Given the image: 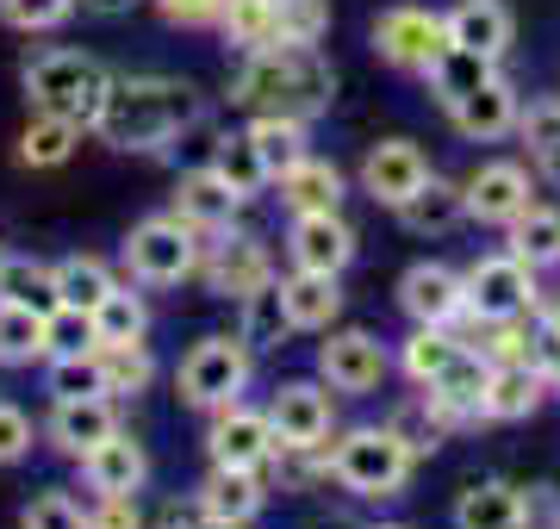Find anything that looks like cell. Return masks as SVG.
I'll return each mask as SVG.
<instances>
[{
  "mask_svg": "<svg viewBox=\"0 0 560 529\" xmlns=\"http://www.w3.org/2000/svg\"><path fill=\"white\" fill-rule=\"evenodd\" d=\"M460 219H467V193H460L455 181H442V175H430V181L399 205V224L418 231V237H442V231H455Z\"/></svg>",
  "mask_w": 560,
  "mask_h": 529,
  "instance_id": "obj_26",
  "label": "cell"
},
{
  "mask_svg": "<svg viewBox=\"0 0 560 529\" xmlns=\"http://www.w3.org/2000/svg\"><path fill=\"white\" fill-rule=\"evenodd\" d=\"M411 443H405L399 430H349L337 448H330V480L361 498H386V492L405 486V473H411Z\"/></svg>",
  "mask_w": 560,
  "mask_h": 529,
  "instance_id": "obj_4",
  "label": "cell"
},
{
  "mask_svg": "<svg viewBox=\"0 0 560 529\" xmlns=\"http://www.w3.org/2000/svg\"><path fill=\"white\" fill-rule=\"evenodd\" d=\"M156 7H162V20H175V25H206L224 13V0H156Z\"/></svg>",
  "mask_w": 560,
  "mask_h": 529,
  "instance_id": "obj_50",
  "label": "cell"
},
{
  "mask_svg": "<svg viewBox=\"0 0 560 529\" xmlns=\"http://www.w3.org/2000/svg\"><path fill=\"white\" fill-rule=\"evenodd\" d=\"M523 524V492L511 480H474L455 498V529H517Z\"/></svg>",
  "mask_w": 560,
  "mask_h": 529,
  "instance_id": "obj_25",
  "label": "cell"
},
{
  "mask_svg": "<svg viewBox=\"0 0 560 529\" xmlns=\"http://www.w3.org/2000/svg\"><path fill=\"white\" fill-rule=\"evenodd\" d=\"M212 286L219 293H231V299H243V293H256L261 281H268V249L256 244V237H231V244L212 256Z\"/></svg>",
  "mask_w": 560,
  "mask_h": 529,
  "instance_id": "obj_28",
  "label": "cell"
},
{
  "mask_svg": "<svg viewBox=\"0 0 560 529\" xmlns=\"http://www.w3.org/2000/svg\"><path fill=\"white\" fill-rule=\"evenodd\" d=\"M81 7H88V13H101V20H119V13L138 7V0H81Z\"/></svg>",
  "mask_w": 560,
  "mask_h": 529,
  "instance_id": "obj_51",
  "label": "cell"
},
{
  "mask_svg": "<svg viewBox=\"0 0 560 529\" xmlns=\"http://www.w3.org/2000/svg\"><path fill=\"white\" fill-rule=\"evenodd\" d=\"M231 101L256 106V113H280V119H312V113H324V106L337 101V75H330L318 44L275 38V44H261V50H249V62L237 69Z\"/></svg>",
  "mask_w": 560,
  "mask_h": 529,
  "instance_id": "obj_1",
  "label": "cell"
},
{
  "mask_svg": "<svg viewBox=\"0 0 560 529\" xmlns=\"http://www.w3.org/2000/svg\"><path fill=\"white\" fill-rule=\"evenodd\" d=\"M113 268L101 262V256H69V262H57V306H75V311H94L113 293Z\"/></svg>",
  "mask_w": 560,
  "mask_h": 529,
  "instance_id": "obj_30",
  "label": "cell"
},
{
  "mask_svg": "<svg viewBox=\"0 0 560 529\" xmlns=\"http://www.w3.org/2000/svg\"><path fill=\"white\" fill-rule=\"evenodd\" d=\"M212 168H219L224 181H231V193H243V200L275 181V175H268V163H261V150L249 143V131H237V138H219V150H212Z\"/></svg>",
  "mask_w": 560,
  "mask_h": 529,
  "instance_id": "obj_37",
  "label": "cell"
},
{
  "mask_svg": "<svg viewBox=\"0 0 560 529\" xmlns=\"http://www.w3.org/2000/svg\"><path fill=\"white\" fill-rule=\"evenodd\" d=\"M50 355V318L32 306H13L0 299V362L7 367H32Z\"/></svg>",
  "mask_w": 560,
  "mask_h": 529,
  "instance_id": "obj_27",
  "label": "cell"
},
{
  "mask_svg": "<svg viewBox=\"0 0 560 529\" xmlns=\"http://www.w3.org/2000/svg\"><path fill=\"white\" fill-rule=\"evenodd\" d=\"M25 448H32V418L13 405H0V468H13Z\"/></svg>",
  "mask_w": 560,
  "mask_h": 529,
  "instance_id": "obj_48",
  "label": "cell"
},
{
  "mask_svg": "<svg viewBox=\"0 0 560 529\" xmlns=\"http://www.w3.org/2000/svg\"><path fill=\"white\" fill-rule=\"evenodd\" d=\"M156 380V362L143 343H101V387L106 399H131Z\"/></svg>",
  "mask_w": 560,
  "mask_h": 529,
  "instance_id": "obj_33",
  "label": "cell"
},
{
  "mask_svg": "<svg viewBox=\"0 0 560 529\" xmlns=\"http://www.w3.org/2000/svg\"><path fill=\"white\" fill-rule=\"evenodd\" d=\"M423 181H430V156H423L411 138H381L368 150V163H361V193L393 205V212H399Z\"/></svg>",
  "mask_w": 560,
  "mask_h": 529,
  "instance_id": "obj_9",
  "label": "cell"
},
{
  "mask_svg": "<svg viewBox=\"0 0 560 529\" xmlns=\"http://www.w3.org/2000/svg\"><path fill=\"white\" fill-rule=\"evenodd\" d=\"M75 13V0H0V20L13 32H57Z\"/></svg>",
  "mask_w": 560,
  "mask_h": 529,
  "instance_id": "obj_43",
  "label": "cell"
},
{
  "mask_svg": "<svg viewBox=\"0 0 560 529\" xmlns=\"http://www.w3.org/2000/svg\"><path fill=\"white\" fill-rule=\"evenodd\" d=\"M224 38L243 44V50H261V44H275L280 38V25H275V0H224Z\"/></svg>",
  "mask_w": 560,
  "mask_h": 529,
  "instance_id": "obj_40",
  "label": "cell"
},
{
  "mask_svg": "<svg viewBox=\"0 0 560 529\" xmlns=\"http://www.w3.org/2000/svg\"><path fill=\"white\" fill-rule=\"evenodd\" d=\"M88 529H143L138 492H101V505L88 510Z\"/></svg>",
  "mask_w": 560,
  "mask_h": 529,
  "instance_id": "obj_47",
  "label": "cell"
},
{
  "mask_svg": "<svg viewBox=\"0 0 560 529\" xmlns=\"http://www.w3.org/2000/svg\"><path fill=\"white\" fill-rule=\"evenodd\" d=\"M44 430H50V443H57L69 461H88V455L119 430V418H113V399L94 392V399H57V411H50Z\"/></svg>",
  "mask_w": 560,
  "mask_h": 529,
  "instance_id": "obj_17",
  "label": "cell"
},
{
  "mask_svg": "<svg viewBox=\"0 0 560 529\" xmlns=\"http://www.w3.org/2000/svg\"><path fill=\"white\" fill-rule=\"evenodd\" d=\"M75 138H81V125L57 119V113H38V119L25 125V138H20V163H32V168H57V163H69Z\"/></svg>",
  "mask_w": 560,
  "mask_h": 529,
  "instance_id": "obj_38",
  "label": "cell"
},
{
  "mask_svg": "<svg viewBox=\"0 0 560 529\" xmlns=\"http://www.w3.org/2000/svg\"><path fill=\"white\" fill-rule=\"evenodd\" d=\"M25 529H88V510L69 492H44V498L25 505Z\"/></svg>",
  "mask_w": 560,
  "mask_h": 529,
  "instance_id": "obj_46",
  "label": "cell"
},
{
  "mask_svg": "<svg viewBox=\"0 0 560 529\" xmlns=\"http://www.w3.org/2000/svg\"><path fill=\"white\" fill-rule=\"evenodd\" d=\"M88 486L94 492H138L143 486V473H150V455H143V443L138 436H125V430H113L88 461Z\"/></svg>",
  "mask_w": 560,
  "mask_h": 529,
  "instance_id": "obj_24",
  "label": "cell"
},
{
  "mask_svg": "<svg viewBox=\"0 0 560 529\" xmlns=\"http://www.w3.org/2000/svg\"><path fill=\"white\" fill-rule=\"evenodd\" d=\"M200 505L224 529H243L261 510V468H219L212 461V473H206V486H200Z\"/></svg>",
  "mask_w": 560,
  "mask_h": 529,
  "instance_id": "obj_21",
  "label": "cell"
},
{
  "mask_svg": "<svg viewBox=\"0 0 560 529\" xmlns=\"http://www.w3.org/2000/svg\"><path fill=\"white\" fill-rule=\"evenodd\" d=\"M156 529H224V524L200 505V498H187V505H180V498H168V505L156 510Z\"/></svg>",
  "mask_w": 560,
  "mask_h": 529,
  "instance_id": "obj_49",
  "label": "cell"
},
{
  "mask_svg": "<svg viewBox=\"0 0 560 529\" xmlns=\"http://www.w3.org/2000/svg\"><path fill=\"white\" fill-rule=\"evenodd\" d=\"M81 349H101V337H94V311L57 306L50 311V355H81Z\"/></svg>",
  "mask_w": 560,
  "mask_h": 529,
  "instance_id": "obj_44",
  "label": "cell"
},
{
  "mask_svg": "<svg viewBox=\"0 0 560 529\" xmlns=\"http://www.w3.org/2000/svg\"><path fill=\"white\" fill-rule=\"evenodd\" d=\"M206 443H212V461L219 468H268L280 455V436L268 424V411H249V405H219Z\"/></svg>",
  "mask_w": 560,
  "mask_h": 529,
  "instance_id": "obj_10",
  "label": "cell"
},
{
  "mask_svg": "<svg viewBox=\"0 0 560 529\" xmlns=\"http://www.w3.org/2000/svg\"><path fill=\"white\" fill-rule=\"evenodd\" d=\"M541 392H548V374H541L536 362H499L492 374H486L480 418H499V424H511V418H529V411L541 405Z\"/></svg>",
  "mask_w": 560,
  "mask_h": 529,
  "instance_id": "obj_20",
  "label": "cell"
},
{
  "mask_svg": "<svg viewBox=\"0 0 560 529\" xmlns=\"http://www.w3.org/2000/svg\"><path fill=\"white\" fill-rule=\"evenodd\" d=\"M0 299H13V306H32V311H57V268L44 262H0Z\"/></svg>",
  "mask_w": 560,
  "mask_h": 529,
  "instance_id": "obj_35",
  "label": "cell"
},
{
  "mask_svg": "<svg viewBox=\"0 0 560 529\" xmlns=\"http://www.w3.org/2000/svg\"><path fill=\"white\" fill-rule=\"evenodd\" d=\"M243 193H231V181H224L219 168H194V175H180L175 187V212L194 231H231V219H237Z\"/></svg>",
  "mask_w": 560,
  "mask_h": 529,
  "instance_id": "obj_19",
  "label": "cell"
},
{
  "mask_svg": "<svg viewBox=\"0 0 560 529\" xmlns=\"http://www.w3.org/2000/svg\"><path fill=\"white\" fill-rule=\"evenodd\" d=\"M293 330V318H287V299H280V281L268 274V281L256 286V293H243V343L249 349H280V337Z\"/></svg>",
  "mask_w": 560,
  "mask_h": 529,
  "instance_id": "obj_29",
  "label": "cell"
},
{
  "mask_svg": "<svg viewBox=\"0 0 560 529\" xmlns=\"http://www.w3.org/2000/svg\"><path fill=\"white\" fill-rule=\"evenodd\" d=\"M280 200H287V212L300 219V212H337L342 205V175L337 163H318V156H300L293 168H280Z\"/></svg>",
  "mask_w": 560,
  "mask_h": 529,
  "instance_id": "obj_23",
  "label": "cell"
},
{
  "mask_svg": "<svg viewBox=\"0 0 560 529\" xmlns=\"http://www.w3.org/2000/svg\"><path fill=\"white\" fill-rule=\"evenodd\" d=\"M318 374L337 392H374L386 380V349L368 330H330V343H318Z\"/></svg>",
  "mask_w": 560,
  "mask_h": 529,
  "instance_id": "obj_13",
  "label": "cell"
},
{
  "mask_svg": "<svg viewBox=\"0 0 560 529\" xmlns=\"http://www.w3.org/2000/svg\"><path fill=\"white\" fill-rule=\"evenodd\" d=\"M374 50L405 75H430V62L448 50V25L430 7H386L374 20Z\"/></svg>",
  "mask_w": 560,
  "mask_h": 529,
  "instance_id": "obj_7",
  "label": "cell"
},
{
  "mask_svg": "<svg viewBox=\"0 0 560 529\" xmlns=\"http://www.w3.org/2000/svg\"><path fill=\"white\" fill-rule=\"evenodd\" d=\"M536 163H541V175H548V181H555V187H560V143H555V150H541Z\"/></svg>",
  "mask_w": 560,
  "mask_h": 529,
  "instance_id": "obj_52",
  "label": "cell"
},
{
  "mask_svg": "<svg viewBox=\"0 0 560 529\" xmlns=\"http://www.w3.org/2000/svg\"><path fill=\"white\" fill-rule=\"evenodd\" d=\"M268 424H275L280 448H318L324 436H330V392L318 387V380H287V387H275V399H268Z\"/></svg>",
  "mask_w": 560,
  "mask_h": 529,
  "instance_id": "obj_11",
  "label": "cell"
},
{
  "mask_svg": "<svg viewBox=\"0 0 560 529\" xmlns=\"http://www.w3.org/2000/svg\"><path fill=\"white\" fill-rule=\"evenodd\" d=\"M460 193H467V219L517 224L523 212H529V168L523 163H486L460 181Z\"/></svg>",
  "mask_w": 560,
  "mask_h": 529,
  "instance_id": "obj_14",
  "label": "cell"
},
{
  "mask_svg": "<svg viewBox=\"0 0 560 529\" xmlns=\"http://www.w3.org/2000/svg\"><path fill=\"white\" fill-rule=\"evenodd\" d=\"M517 87L504 82V75H486L474 94H460L455 106H448V119H455L460 138H474V143H492L504 138V131H517Z\"/></svg>",
  "mask_w": 560,
  "mask_h": 529,
  "instance_id": "obj_16",
  "label": "cell"
},
{
  "mask_svg": "<svg viewBox=\"0 0 560 529\" xmlns=\"http://www.w3.org/2000/svg\"><path fill=\"white\" fill-rule=\"evenodd\" d=\"M275 25L287 44H318L330 32V0H275Z\"/></svg>",
  "mask_w": 560,
  "mask_h": 529,
  "instance_id": "obj_42",
  "label": "cell"
},
{
  "mask_svg": "<svg viewBox=\"0 0 560 529\" xmlns=\"http://www.w3.org/2000/svg\"><path fill=\"white\" fill-rule=\"evenodd\" d=\"M143 330H150V306H143V293H131V286H113L101 306H94V337L101 343H143Z\"/></svg>",
  "mask_w": 560,
  "mask_h": 529,
  "instance_id": "obj_34",
  "label": "cell"
},
{
  "mask_svg": "<svg viewBox=\"0 0 560 529\" xmlns=\"http://www.w3.org/2000/svg\"><path fill=\"white\" fill-rule=\"evenodd\" d=\"M106 87H113V75H106L94 57H81V50H44V57L25 69V94H32V106H38V113H57V119H69V125H81V131L101 119Z\"/></svg>",
  "mask_w": 560,
  "mask_h": 529,
  "instance_id": "obj_3",
  "label": "cell"
},
{
  "mask_svg": "<svg viewBox=\"0 0 560 529\" xmlns=\"http://www.w3.org/2000/svg\"><path fill=\"white\" fill-rule=\"evenodd\" d=\"M287 256L305 274H342L355 262V231L342 224V212H300L287 231Z\"/></svg>",
  "mask_w": 560,
  "mask_h": 529,
  "instance_id": "obj_12",
  "label": "cell"
},
{
  "mask_svg": "<svg viewBox=\"0 0 560 529\" xmlns=\"http://www.w3.org/2000/svg\"><path fill=\"white\" fill-rule=\"evenodd\" d=\"M249 355L256 349L243 343V337H206V343L187 349V362H180V399L200 411H219V405H237V392L249 387Z\"/></svg>",
  "mask_w": 560,
  "mask_h": 529,
  "instance_id": "obj_6",
  "label": "cell"
},
{
  "mask_svg": "<svg viewBox=\"0 0 560 529\" xmlns=\"http://www.w3.org/2000/svg\"><path fill=\"white\" fill-rule=\"evenodd\" d=\"M511 256L529 268H555L560 262V212L555 205H529L517 224H511Z\"/></svg>",
  "mask_w": 560,
  "mask_h": 529,
  "instance_id": "obj_32",
  "label": "cell"
},
{
  "mask_svg": "<svg viewBox=\"0 0 560 529\" xmlns=\"http://www.w3.org/2000/svg\"><path fill=\"white\" fill-rule=\"evenodd\" d=\"M536 268L517 262V256H486L474 262L460 281H467V311L480 318V325H504V318H523L529 299H536V281H529Z\"/></svg>",
  "mask_w": 560,
  "mask_h": 529,
  "instance_id": "obj_8",
  "label": "cell"
},
{
  "mask_svg": "<svg viewBox=\"0 0 560 529\" xmlns=\"http://www.w3.org/2000/svg\"><path fill=\"white\" fill-rule=\"evenodd\" d=\"M517 131H523V143H529V156L555 150V143H560V94L523 106V113H517Z\"/></svg>",
  "mask_w": 560,
  "mask_h": 529,
  "instance_id": "obj_45",
  "label": "cell"
},
{
  "mask_svg": "<svg viewBox=\"0 0 560 529\" xmlns=\"http://www.w3.org/2000/svg\"><path fill=\"white\" fill-rule=\"evenodd\" d=\"M460 349H467V343H455L448 325H418L411 337H405V374H411L418 387H430V380H442V374L455 367Z\"/></svg>",
  "mask_w": 560,
  "mask_h": 529,
  "instance_id": "obj_31",
  "label": "cell"
},
{
  "mask_svg": "<svg viewBox=\"0 0 560 529\" xmlns=\"http://www.w3.org/2000/svg\"><path fill=\"white\" fill-rule=\"evenodd\" d=\"M249 143L261 150V163H268V175H280V168H293L305 156V119H280V113H256V125H249Z\"/></svg>",
  "mask_w": 560,
  "mask_h": 529,
  "instance_id": "obj_36",
  "label": "cell"
},
{
  "mask_svg": "<svg viewBox=\"0 0 560 529\" xmlns=\"http://www.w3.org/2000/svg\"><path fill=\"white\" fill-rule=\"evenodd\" d=\"M125 262L143 286H175L200 268V231L180 219V212H162V219H143L131 237H125Z\"/></svg>",
  "mask_w": 560,
  "mask_h": 529,
  "instance_id": "obj_5",
  "label": "cell"
},
{
  "mask_svg": "<svg viewBox=\"0 0 560 529\" xmlns=\"http://www.w3.org/2000/svg\"><path fill=\"white\" fill-rule=\"evenodd\" d=\"M200 113H206V101L194 82H175V75H125V82L106 87V106H101V119H94V131L113 150H162V143L180 138Z\"/></svg>",
  "mask_w": 560,
  "mask_h": 529,
  "instance_id": "obj_2",
  "label": "cell"
},
{
  "mask_svg": "<svg viewBox=\"0 0 560 529\" xmlns=\"http://www.w3.org/2000/svg\"><path fill=\"white\" fill-rule=\"evenodd\" d=\"M50 392L57 399H94L101 387V349H81V355H50Z\"/></svg>",
  "mask_w": 560,
  "mask_h": 529,
  "instance_id": "obj_41",
  "label": "cell"
},
{
  "mask_svg": "<svg viewBox=\"0 0 560 529\" xmlns=\"http://www.w3.org/2000/svg\"><path fill=\"white\" fill-rule=\"evenodd\" d=\"M0 262H7V256H0Z\"/></svg>",
  "mask_w": 560,
  "mask_h": 529,
  "instance_id": "obj_53",
  "label": "cell"
},
{
  "mask_svg": "<svg viewBox=\"0 0 560 529\" xmlns=\"http://www.w3.org/2000/svg\"><path fill=\"white\" fill-rule=\"evenodd\" d=\"M399 306L411 325H455L460 311H467V281L442 262H418V268H405Z\"/></svg>",
  "mask_w": 560,
  "mask_h": 529,
  "instance_id": "obj_15",
  "label": "cell"
},
{
  "mask_svg": "<svg viewBox=\"0 0 560 529\" xmlns=\"http://www.w3.org/2000/svg\"><path fill=\"white\" fill-rule=\"evenodd\" d=\"M486 75H492V62L474 57V50H455V44H448V50L430 62V87H436V101H442V106H455L460 94H474Z\"/></svg>",
  "mask_w": 560,
  "mask_h": 529,
  "instance_id": "obj_39",
  "label": "cell"
},
{
  "mask_svg": "<svg viewBox=\"0 0 560 529\" xmlns=\"http://www.w3.org/2000/svg\"><path fill=\"white\" fill-rule=\"evenodd\" d=\"M442 25H448V44L455 50H474V57L499 62L504 50H511V7L504 0H460V7H448L442 13Z\"/></svg>",
  "mask_w": 560,
  "mask_h": 529,
  "instance_id": "obj_18",
  "label": "cell"
},
{
  "mask_svg": "<svg viewBox=\"0 0 560 529\" xmlns=\"http://www.w3.org/2000/svg\"><path fill=\"white\" fill-rule=\"evenodd\" d=\"M280 299H287L293 330H330L342 311V286H337V274H305V268H293L280 281Z\"/></svg>",
  "mask_w": 560,
  "mask_h": 529,
  "instance_id": "obj_22",
  "label": "cell"
}]
</instances>
